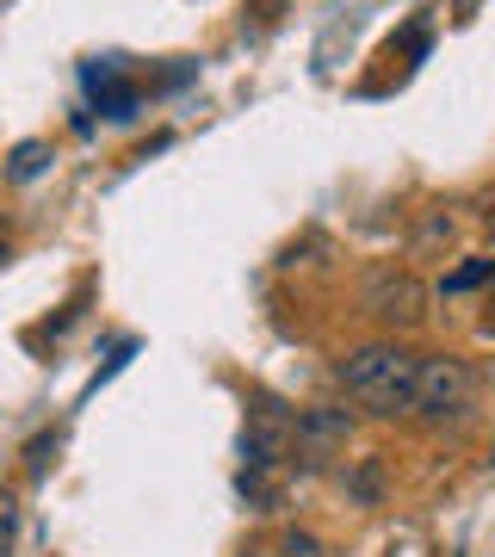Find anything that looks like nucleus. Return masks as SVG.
<instances>
[{
  "label": "nucleus",
  "instance_id": "7ed1b4c3",
  "mask_svg": "<svg viewBox=\"0 0 495 557\" xmlns=\"http://www.w3.org/2000/svg\"><path fill=\"white\" fill-rule=\"evenodd\" d=\"M471 403H477L471 359H458V354H428V359H421V372H416V409H409V416L446 421V416H465Z\"/></svg>",
  "mask_w": 495,
  "mask_h": 557
},
{
  "label": "nucleus",
  "instance_id": "ddd939ff",
  "mask_svg": "<svg viewBox=\"0 0 495 557\" xmlns=\"http://www.w3.org/2000/svg\"><path fill=\"white\" fill-rule=\"evenodd\" d=\"M483 230H490V236H495V205H490V211H483Z\"/></svg>",
  "mask_w": 495,
  "mask_h": 557
},
{
  "label": "nucleus",
  "instance_id": "f8f14e48",
  "mask_svg": "<svg viewBox=\"0 0 495 557\" xmlns=\"http://www.w3.org/2000/svg\"><path fill=\"white\" fill-rule=\"evenodd\" d=\"M50 453H57V440H38V446H32V458H25V471H32V478H44V471H50Z\"/></svg>",
  "mask_w": 495,
  "mask_h": 557
},
{
  "label": "nucleus",
  "instance_id": "f03ea898",
  "mask_svg": "<svg viewBox=\"0 0 495 557\" xmlns=\"http://www.w3.org/2000/svg\"><path fill=\"white\" fill-rule=\"evenodd\" d=\"M359 304H366V317H372L378 329H391V335H409V329L428 322V285H421L409 267H372Z\"/></svg>",
  "mask_w": 495,
  "mask_h": 557
},
{
  "label": "nucleus",
  "instance_id": "1a4fd4ad",
  "mask_svg": "<svg viewBox=\"0 0 495 557\" xmlns=\"http://www.w3.org/2000/svg\"><path fill=\"white\" fill-rule=\"evenodd\" d=\"M279 557H322V539L317 533H297V527H292V533L279 539Z\"/></svg>",
  "mask_w": 495,
  "mask_h": 557
},
{
  "label": "nucleus",
  "instance_id": "9b49d317",
  "mask_svg": "<svg viewBox=\"0 0 495 557\" xmlns=\"http://www.w3.org/2000/svg\"><path fill=\"white\" fill-rule=\"evenodd\" d=\"M421 248H434V242H453V218H446V211H434V218H428V223H421Z\"/></svg>",
  "mask_w": 495,
  "mask_h": 557
},
{
  "label": "nucleus",
  "instance_id": "20e7f679",
  "mask_svg": "<svg viewBox=\"0 0 495 557\" xmlns=\"http://www.w3.org/2000/svg\"><path fill=\"white\" fill-rule=\"evenodd\" d=\"M347 434H354V416L347 409H329V403H317V409H297L292 421V446L304 465H322V458H335L341 446H347Z\"/></svg>",
  "mask_w": 495,
  "mask_h": 557
},
{
  "label": "nucleus",
  "instance_id": "0eeeda50",
  "mask_svg": "<svg viewBox=\"0 0 495 557\" xmlns=\"http://www.w3.org/2000/svg\"><path fill=\"white\" fill-rule=\"evenodd\" d=\"M50 161H57V156H50V143H20L13 161H7V180H38Z\"/></svg>",
  "mask_w": 495,
  "mask_h": 557
},
{
  "label": "nucleus",
  "instance_id": "9d476101",
  "mask_svg": "<svg viewBox=\"0 0 495 557\" xmlns=\"http://www.w3.org/2000/svg\"><path fill=\"white\" fill-rule=\"evenodd\" d=\"M378 478H384V458H366V465H359V478H354V496L359 502H378Z\"/></svg>",
  "mask_w": 495,
  "mask_h": 557
},
{
  "label": "nucleus",
  "instance_id": "f257e3e1",
  "mask_svg": "<svg viewBox=\"0 0 495 557\" xmlns=\"http://www.w3.org/2000/svg\"><path fill=\"white\" fill-rule=\"evenodd\" d=\"M416 372H421V354H409L403 341H366V347H347L335 366L347 403H359L366 416H409L416 409Z\"/></svg>",
  "mask_w": 495,
  "mask_h": 557
},
{
  "label": "nucleus",
  "instance_id": "423d86ee",
  "mask_svg": "<svg viewBox=\"0 0 495 557\" xmlns=\"http://www.w3.org/2000/svg\"><path fill=\"white\" fill-rule=\"evenodd\" d=\"M490 278H495V255H477V260H465L458 273H446V285H440V292H446V298H458V292H477V285H490Z\"/></svg>",
  "mask_w": 495,
  "mask_h": 557
},
{
  "label": "nucleus",
  "instance_id": "39448f33",
  "mask_svg": "<svg viewBox=\"0 0 495 557\" xmlns=\"http://www.w3.org/2000/svg\"><path fill=\"white\" fill-rule=\"evenodd\" d=\"M87 87L99 94V106H106V119H131L137 112V87H124L112 69H87Z\"/></svg>",
  "mask_w": 495,
  "mask_h": 557
},
{
  "label": "nucleus",
  "instance_id": "6e6552de",
  "mask_svg": "<svg viewBox=\"0 0 495 557\" xmlns=\"http://www.w3.org/2000/svg\"><path fill=\"white\" fill-rule=\"evenodd\" d=\"M13 533H20V496L0 490V557H13Z\"/></svg>",
  "mask_w": 495,
  "mask_h": 557
},
{
  "label": "nucleus",
  "instance_id": "4468645a",
  "mask_svg": "<svg viewBox=\"0 0 495 557\" xmlns=\"http://www.w3.org/2000/svg\"><path fill=\"white\" fill-rule=\"evenodd\" d=\"M7 260H13V248H7V242H0V267H7Z\"/></svg>",
  "mask_w": 495,
  "mask_h": 557
},
{
  "label": "nucleus",
  "instance_id": "2eb2a0df",
  "mask_svg": "<svg viewBox=\"0 0 495 557\" xmlns=\"http://www.w3.org/2000/svg\"><path fill=\"white\" fill-rule=\"evenodd\" d=\"M242 557H267V552H242Z\"/></svg>",
  "mask_w": 495,
  "mask_h": 557
}]
</instances>
